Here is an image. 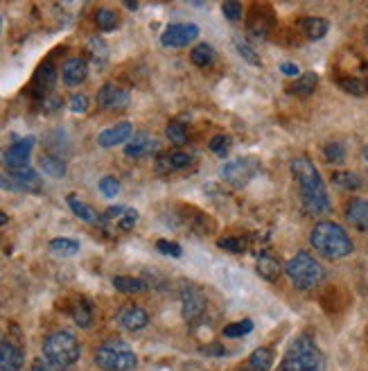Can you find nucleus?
<instances>
[{
  "instance_id": "f257e3e1",
  "label": "nucleus",
  "mask_w": 368,
  "mask_h": 371,
  "mask_svg": "<svg viewBox=\"0 0 368 371\" xmlns=\"http://www.w3.org/2000/svg\"><path fill=\"white\" fill-rule=\"evenodd\" d=\"M292 175L300 190V201L303 208L312 216H323L330 211V197L323 179L317 170V165L312 163L307 156H296L292 161Z\"/></svg>"
},
{
  "instance_id": "f03ea898",
  "label": "nucleus",
  "mask_w": 368,
  "mask_h": 371,
  "mask_svg": "<svg viewBox=\"0 0 368 371\" xmlns=\"http://www.w3.org/2000/svg\"><path fill=\"white\" fill-rule=\"evenodd\" d=\"M309 242L321 256L334 258V261L352 254L350 235L345 233L337 222L323 220V222L314 224V229H312V233H309Z\"/></svg>"
},
{
  "instance_id": "7ed1b4c3",
  "label": "nucleus",
  "mask_w": 368,
  "mask_h": 371,
  "mask_svg": "<svg viewBox=\"0 0 368 371\" xmlns=\"http://www.w3.org/2000/svg\"><path fill=\"white\" fill-rule=\"evenodd\" d=\"M278 371H326V355L307 335H300L289 344Z\"/></svg>"
},
{
  "instance_id": "20e7f679",
  "label": "nucleus",
  "mask_w": 368,
  "mask_h": 371,
  "mask_svg": "<svg viewBox=\"0 0 368 371\" xmlns=\"http://www.w3.org/2000/svg\"><path fill=\"white\" fill-rule=\"evenodd\" d=\"M43 358L50 360L52 365H59V367H73L77 360L82 358V346L80 340L68 333V331H54L50 333L46 340H43Z\"/></svg>"
},
{
  "instance_id": "39448f33",
  "label": "nucleus",
  "mask_w": 368,
  "mask_h": 371,
  "mask_svg": "<svg viewBox=\"0 0 368 371\" xmlns=\"http://www.w3.org/2000/svg\"><path fill=\"white\" fill-rule=\"evenodd\" d=\"M285 274L298 290H312L323 283L326 269H323V265L314 256H309L307 252H298L292 261L285 265Z\"/></svg>"
},
{
  "instance_id": "423d86ee",
  "label": "nucleus",
  "mask_w": 368,
  "mask_h": 371,
  "mask_svg": "<svg viewBox=\"0 0 368 371\" xmlns=\"http://www.w3.org/2000/svg\"><path fill=\"white\" fill-rule=\"evenodd\" d=\"M95 365L104 371H131V369H136L138 358L127 342L106 340L102 346H97Z\"/></svg>"
},
{
  "instance_id": "0eeeda50",
  "label": "nucleus",
  "mask_w": 368,
  "mask_h": 371,
  "mask_svg": "<svg viewBox=\"0 0 368 371\" xmlns=\"http://www.w3.org/2000/svg\"><path fill=\"white\" fill-rule=\"evenodd\" d=\"M260 172V161L258 159H233L228 163L221 165L219 177L233 188H244L247 184H251V179Z\"/></svg>"
},
{
  "instance_id": "6e6552de",
  "label": "nucleus",
  "mask_w": 368,
  "mask_h": 371,
  "mask_svg": "<svg viewBox=\"0 0 368 371\" xmlns=\"http://www.w3.org/2000/svg\"><path fill=\"white\" fill-rule=\"evenodd\" d=\"M276 28V14L269 5H251L247 14V32L255 39H266Z\"/></svg>"
},
{
  "instance_id": "1a4fd4ad",
  "label": "nucleus",
  "mask_w": 368,
  "mask_h": 371,
  "mask_svg": "<svg viewBox=\"0 0 368 371\" xmlns=\"http://www.w3.org/2000/svg\"><path fill=\"white\" fill-rule=\"evenodd\" d=\"M35 136H27V139H20L14 145H9L7 150H3L0 154V161L7 167L9 172L14 170H23V167H30V156L32 150H35Z\"/></svg>"
},
{
  "instance_id": "9d476101",
  "label": "nucleus",
  "mask_w": 368,
  "mask_h": 371,
  "mask_svg": "<svg viewBox=\"0 0 368 371\" xmlns=\"http://www.w3.org/2000/svg\"><path fill=\"white\" fill-rule=\"evenodd\" d=\"M206 308H208V299H206L202 288L185 285L181 290V314L188 324H195V322L202 319Z\"/></svg>"
},
{
  "instance_id": "9b49d317",
  "label": "nucleus",
  "mask_w": 368,
  "mask_h": 371,
  "mask_svg": "<svg viewBox=\"0 0 368 371\" xmlns=\"http://www.w3.org/2000/svg\"><path fill=\"white\" fill-rule=\"evenodd\" d=\"M138 211L129 206H111L102 213L99 218V227L104 229H116L120 233H127L138 224Z\"/></svg>"
},
{
  "instance_id": "f8f14e48",
  "label": "nucleus",
  "mask_w": 368,
  "mask_h": 371,
  "mask_svg": "<svg viewBox=\"0 0 368 371\" xmlns=\"http://www.w3.org/2000/svg\"><path fill=\"white\" fill-rule=\"evenodd\" d=\"M199 37V28L195 23H174L167 25L161 35V43L165 48H185Z\"/></svg>"
},
{
  "instance_id": "ddd939ff",
  "label": "nucleus",
  "mask_w": 368,
  "mask_h": 371,
  "mask_svg": "<svg viewBox=\"0 0 368 371\" xmlns=\"http://www.w3.org/2000/svg\"><path fill=\"white\" fill-rule=\"evenodd\" d=\"M131 105V95L127 88L116 86V84H104L97 91V107L104 111H118L127 109Z\"/></svg>"
},
{
  "instance_id": "4468645a",
  "label": "nucleus",
  "mask_w": 368,
  "mask_h": 371,
  "mask_svg": "<svg viewBox=\"0 0 368 371\" xmlns=\"http://www.w3.org/2000/svg\"><path fill=\"white\" fill-rule=\"evenodd\" d=\"M25 365L23 346L14 340L0 342V371H20Z\"/></svg>"
},
{
  "instance_id": "2eb2a0df",
  "label": "nucleus",
  "mask_w": 368,
  "mask_h": 371,
  "mask_svg": "<svg viewBox=\"0 0 368 371\" xmlns=\"http://www.w3.org/2000/svg\"><path fill=\"white\" fill-rule=\"evenodd\" d=\"M54 82H57V71H54V64L52 61H43L37 69V73H35V80H32V95L46 100L52 93Z\"/></svg>"
},
{
  "instance_id": "dca6fc26",
  "label": "nucleus",
  "mask_w": 368,
  "mask_h": 371,
  "mask_svg": "<svg viewBox=\"0 0 368 371\" xmlns=\"http://www.w3.org/2000/svg\"><path fill=\"white\" fill-rule=\"evenodd\" d=\"M161 145L156 141L152 134H136L127 145H125V154L129 159H145V156H152V154H159Z\"/></svg>"
},
{
  "instance_id": "f3484780",
  "label": "nucleus",
  "mask_w": 368,
  "mask_h": 371,
  "mask_svg": "<svg viewBox=\"0 0 368 371\" xmlns=\"http://www.w3.org/2000/svg\"><path fill=\"white\" fill-rule=\"evenodd\" d=\"M192 154H185V152H167L161 154L156 159V172L159 175H172L178 170H185V167L192 165Z\"/></svg>"
},
{
  "instance_id": "a211bd4d",
  "label": "nucleus",
  "mask_w": 368,
  "mask_h": 371,
  "mask_svg": "<svg viewBox=\"0 0 368 371\" xmlns=\"http://www.w3.org/2000/svg\"><path fill=\"white\" fill-rule=\"evenodd\" d=\"M118 324H120V329L136 333V331H142L145 326L149 324V314L140 306H127L118 312Z\"/></svg>"
},
{
  "instance_id": "6ab92c4d",
  "label": "nucleus",
  "mask_w": 368,
  "mask_h": 371,
  "mask_svg": "<svg viewBox=\"0 0 368 371\" xmlns=\"http://www.w3.org/2000/svg\"><path fill=\"white\" fill-rule=\"evenodd\" d=\"M131 134H133V127L131 122H118V125L109 127L104 131H99L97 136V145L99 148H116L120 143H129L131 141Z\"/></svg>"
},
{
  "instance_id": "aec40b11",
  "label": "nucleus",
  "mask_w": 368,
  "mask_h": 371,
  "mask_svg": "<svg viewBox=\"0 0 368 371\" xmlns=\"http://www.w3.org/2000/svg\"><path fill=\"white\" fill-rule=\"evenodd\" d=\"M7 177H9V186H12V190H25V193H39L41 190L39 172L32 170V167L14 170V172H9Z\"/></svg>"
},
{
  "instance_id": "412c9836",
  "label": "nucleus",
  "mask_w": 368,
  "mask_h": 371,
  "mask_svg": "<svg viewBox=\"0 0 368 371\" xmlns=\"http://www.w3.org/2000/svg\"><path fill=\"white\" fill-rule=\"evenodd\" d=\"M276 360V351L271 346H260L244 360V365L240 367V371H269L274 367Z\"/></svg>"
},
{
  "instance_id": "4be33fe9",
  "label": "nucleus",
  "mask_w": 368,
  "mask_h": 371,
  "mask_svg": "<svg viewBox=\"0 0 368 371\" xmlns=\"http://www.w3.org/2000/svg\"><path fill=\"white\" fill-rule=\"evenodd\" d=\"M88 77V64L80 57L66 59L61 66V80L68 86H80Z\"/></svg>"
},
{
  "instance_id": "5701e85b",
  "label": "nucleus",
  "mask_w": 368,
  "mask_h": 371,
  "mask_svg": "<svg viewBox=\"0 0 368 371\" xmlns=\"http://www.w3.org/2000/svg\"><path fill=\"white\" fill-rule=\"evenodd\" d=\"M298 32L303 35L305 39L309 41H319L328 35V30H330V23L326 18H319V16H303L296 23Z\"/></svg>"
},
{
  "instance_id": "b1692460",
  "label": "nucleus",
  "mask_w": 368,
  "mask_h": 371,
  "mask_svg": "<svg viewBox=\"0 0 368 371\" xmlns=\"http://www.w3.org/2000/svg\"><path fill=\"white\" fill-rule=\"evenodd\" d=\"M345 220L357 231L368 233V199H350L348 206H345Z\"/></svg>"
},
{
  "instance_id": "393cba45",
  "label": "nucleus",
  "mask_w": 368,
  "mask_h": 371,
  "mask_svg": "<svg viewBox=\"0 0 368 371\" xmlns=\"http://www.w3.org/2000/svg\"><path fill=\"white\" fill-rule=\"evenodd\" d=\"M255 269H258V274L264 281H269V283H276V281L281 278V274H283V265L278 263V258H274L271 254H266V252H262L258 256V261H255Z\"/></svg>"
},
{
  "instance_id": "a878e982",
  "label": "nucleus",
  "mask_w": 368,
  "mask_h": 371,
  "mask_svg": "<svg viewBox=\"0 0 368 371\" xmlns=\"http://www.w3.org/2000/svg\"><path fill=\"white\" fill-rule=\"evenodd\" d=\"M317 86H319V75L317 73H303L287 86V93L296 95V98H307V95L314 93Z\"/></svg>"
},
{
  "instance_id": "bb28decb",
  "label": "nucleus",
  "mask_w": 368,
  "mask_h": 371,
  "mask_svg": "<svg viewBox=\"0 0 368 371\" xmlns=\"http://www.w3.org/2000/svg\"><path fill=\"white\" fill-rule=\"evenodd\" d=\"M66 201H68L70 211L82 222H86V224H99V218H102V216H99V213L93 206H88V204H84L82 199H77V195H68V197H66Z\"/></svg>"
},
{
  "instance_id": "cd10ccee",
  "label": "nucleus",
  "mask_w": 368,
  "mask_h": 371,
  "mask_svg": "<svg viewBox=\"0 0 368 371\" xmlns=\"http://www.w3.org/2000/svg\"><path fill=\"white\" fill-rule=\"evenodd\" d=\"M185 213H188V216H183V218L188 220V227H190L192 231L206 235L208 231H213V229H215L213 220H210V218L206 216V213H202L199 208H190V206H188Z\"/></svg>"
},
{
  "instance_id": "c85d7f7f",
  "label": "nucleus",
  "mask_w": 368,
  "mask_h": 371,
  "mask_svg": "<svg viewBox=\"0 0 368 371\" xmlns=\"http://www.w3.org/2000/svg\"><path fill=\"white\" fill-rule=\"evenodd\" d=\"M70 317L73 322L80 326V329H91L93 324V306L88 299H80L75 303V306L70 308Z\"/></svg>"
},
{
  "instance_id": "c756f323",
  "label": "nucleus",
  "mask_w": 368,
  "mask_h": 371,
  "mask_svg": "<svg viewBox=\"0 0 368 371\" xmlns=\"http://www.w3.org/2000/svg\"><path fill=\"white\" fill-rule=\"evenodd\" d=\"M337 84L343 88L345 93H350V95H366L368 93V82L364 80V75L362 73H357V75H343V77H337Z\"/></svg>"
},
{
  "instance_id": "7c9ffc66",
  "label": "nucleus",
  "mask_w": 368,
  "mask_h": 371,
  "mask_svg": "<svg viewBox=\"0 0 368 371\" xmlns=\"http://www.w3.org/2000/svg\"><path fill=\"white\" fill-rule=\"evenodd\" d=\"M88 57H91V61L97 66V69H102V66L109 61V46L102 37H93L91 41H88Z\"/></svg>"
},
{
  "instance_id": "2f4dec72",
  "label": "nucleus",
  "mask_w": 368,
  "mask_h": 371,
  "mask_svg": "<svg viewBox=\"0 0 368 371\" xmlns=\"http://www.w3.org/2000/svg\"><path fill=\"white\" fill-rule=\"evenodd\" d=\"M190 61L199 66V69H208V66L215 61L213 46H210V43H199V46H195L190 52Z\"/></svg>"
},
{
  "instance_id": "473e14b6",
  "label": "nucleus",
  "mask_w": 368,
  "mask_h": 371,
  "mask_svg": "<svg viewBox=\"0 0 368 371\" xmlns=\"http://www.w3.org/2000/svg\"><path fill=\"white\" fill-rule=\"evenodd\" d=\"M114 288L122 295H138L145 288V281L140 278H133V276H114Z\"/></svg>"
},
{
  "instance_id": "72a5a7b5",
  "label": "nucleus",
  "mask_w": 368,
  "mask_h": 371,
  "mask_svg": "<svg viewBox=\"0 0 368 371\" xmlns=\"http://www.w3.org/2000/svg\"><path fill=\"white\" fill-rule=\"evenodd\" d=\"M165 136L172 145H185L188 143V136H190V131H188V125L181 120H172L170 125L165 127Z\"/></svg>"
},
{
  "instance_id": "f704fd0d",
  "label": "nucleus",
  "mask_w": 368,
  "mask_h": 371,
  "mask_svg": "<svg viewBox=\"0 0 368 371\" xmlns=\"http://www.w3.org/2000/svg\"><path fill=\"white\" fill-rule=\"evenodd\" d=\"M41 167H43V172L54 177V179H59L66 175V161L59 159V156H54V154H43L41 156Z\"/></svg>"
},
{
  "instance_id": "c9c22d12",
  "label": "nucleus",
  "mask_w": 368,
  "mask_h": 371,
  "mask_svg": "<svg viewBox=\"0 0 368 371\" xmlns=\"http://www.w3.org/2000/svg\"><path fill=\"white\" fill-rule=\"evenodd\" d=\"M332 182L337 188L341 190H360L362 188V177L355 175V172H334L332 175Z\"/></svg>"
},
{
  "instance_id": "e433bc0d",
  "label": "nucleus",
  "mask_w": 368,
  "mask_h": 371,
  "mask_svg": "<svg viewBox=\"0 0 368 371\" xmlns=\"http://www.w3.org/2000/svg\"><path fill=\"white\" fill-rule=\"evenodd\" d=\"M50 252L57 256H75L80 252V242L73 238H54L50 240Z\"/></svg>"
},
{
  "instance_id": "4c0bfd02",
  "label": "nucleus",
  "mask_w": 368,
  "mask_h": 371,
  "mask_svg": "<svg viewBox=\"0 0 368 371\" xmlns=\"http://www.w3.org/2000/svg\"><path fill=\"white\" fill-rule=\"evenodd\" d=\"M118 23H120V18H118V14L114 12V9H99V12L95 14V25L102 32L116 30Z\"/></svg>"
},
{
  "instance_id": "58836bf2",
  "label": "nucleus",
  "mask_w": 368,
  "mask_h": 371,
  "mask_svg": "<svg viewBox=\"0 0 368 371\" xmlns=\"http://www.w3.org/2000/svg\"><path fill=\"white\" fill-rule=\"evenodd\" d=\"M251 331H253V322H251V319H242V322H235V324L224 326V331H221V335L231 337V340H235V337L249 335Z\"/></svg>"
},
{
  "instance_id": "ea45409f",
  "label": "nucleus",
  "mask_w": 368,
  "mask_h": 371,
  "mask_svg": "<svg viewBox=\"0 0 368 371\" xmlns=\"http://www.w3.org/2000/svg\"><path fill=\"white\" fill-rule=\"evenodd\" d=\"M217 247L219 249L231 252V254H244L247 252V240L240 238V235H228V238H219Z\"/></svg>"
},
{
  "instance_id": "a19ab883",
  "label": "nucleus",
  "mask_w": 368,
  "mask_h": 371,
  "mask_svg": "<svg viewBox=\"0 0 368 371\" xmlns=\"http://www.w3.org/2000/svg\"><path fill=\"white\" fill-rule=\"evenodd\" d=\"M323 154H326L328 163H343L345 161V148L341 143H328L323 148Z\"/></svg>"
},
{
  "instance_id": "79ce46f5",
  "label": "nucleus",
  "mask_w": 368,
  "mask_h": 371,
  "mask_svg": "<svg viewBox=\"0 0 368 371\" xmlns=\"http://www.w3.org/2000/svg\"><path fill=\"white\" fill-rule=\"evenodd\" d=\"M235 48H238V52H240V57H242V59H247L249 64H253V66H260V64H262L258 54H255V50H253L244 39L235 37Z\"/></svg>"
},
{
  "instance_id": "37998d69",
  "label": "nucleus",
  "mask_w": 368,
  "mask_h": 371,
  "mask_svg": "<svg viewBox=\"0 0 368 371\" xmlns=\"http://www.w3.org/2000/svg\"><path fill=\"white\" fill-rule=\"evenodd\" d=\"M208 148H210V152H215L217 156H226L228 150H231V139L224 136V134H217V136L210 139Z\"/></svg>"
},
{
  "instance_id": "c03bdc74",
  "label": "nucleus",
  "mask_w": 368,
  "mask_h": 371,
  "mask_svg": "<svg viewBox=\"0 0 368 371\" xmlns=\"http://www.w3.org/2000/svg\"><path fill=\"white\" fill-rule=\"evenodd\" d=\"M99 193L104 197H116L120 193V182L116 177H102L99 179Z\"/></svg>"
},
{
  "instance_id": "a18cd8bd",
  "label": "nucleus",
  "mask_w": 368,
  "mask_h": 371,
  "mask_svg": "<svg viewBox=\"0 0 368 371\" xmlns=\"http://www.w3.org/2000/svg\"><path fill=\"white\" fill-rule=\"evenodd\" d=\"M221 12H224L226 20L238 23V20H242V16H244V7H242V3H224L221 5Z\"/></svg>"
},
{
  "instance_id": "49530a36",
  "label": "nucleus",
  "mask_w": 368,
  "mask_h": 371,
  "mask_svg": "<svg viewBox=\"0 0 368 371\" xmlns=\"http://www.w3.org/2000/svg\"><path fill=\"white\" fill-rule=\"evenodd\" d=\"M156 252H161L165 256H172V258H181V254H183L181 245L170 242V240H156Z\"/></svg>"
},
{
  "instance_id": "de8ad7c7",
  "label": "nucleus",
  "mask_w": 368,
  "mask_h": 371,
  "mask_svg": "<svg viewBox=\"0 0 368 371\" xmlns=\"http://www.w3.org/2000/svg\"><path fill=\"white\" fill-rule=\"evenodd\" d=\"M70 111L73 114H86L88 111V98L82 95V93H77L70 98Z\"/></svg>"
},
{
  "instance_id": "09e8293b",
  "label": "nucleus",
  "mask_w": 368,
  "mask_h": 371,
  "mask_svg": "<svg viewBox=\"0 0 368 371\" xmlns=\"http://www.w3.org/2000/svg\"><path fill=\"white\" fill-rule=\"evenodd\" d=\"M32 371H66V369L59 365H52L46 358H37L35 363H32Z\"/></svg>"
},
{
  "instance_id": "8fccbe9b",
  "label": "nucleus",
  "mask_w": 368,
  "mask_h": 371,
  "mask_svg": "<svg viewBox=\"0 0 368 371\" xmlns=\"http://www.w3.org/2000/svg\"><path fill=\"white\" fill-rule=\"evenodd\" d=\"M281 73L287 75V77H300V69H298L296 64H292V61H283L281 64Z\"/></svg>"
},
{
  "instance_id": "3c124183",
  "label": "nucleus",
  "mask_w": 368,
  "mask_h": 371,
  "mask_svg": "<svg viewBox=\"0 0 368 371\" xmlns=\"http://www.w3.org/2000/svg\"><path fill=\"white\" fill-rule=\"evenodd\" d=\"M0 188L12 190V186H9V177H3V175H0Z\"/></svg>"
},
{
  "instance_id": "603ef678",
  "label": "nucleus",
  "mask_w": 368,
  "mask_h": 371,
  "mask_svg": "<svg viewBox=\"0 0 368 371\" xmlns=\"http://www.w3.org/2000/svg\"><path fill=\"white\" fill-rule=\"evenodd\" d=\"M7 222H9V216H7L5 211H0V227H5Z\"/></svg>"
},
{
  "instance_id": "864d4df0",
  "label": "nucleus",
  "mask_w": 368,
  "mask_h": 371,
  "mask_svg": "<svg viewBox=\"0 0 368 371\" xmlns=\"http://www.w3.org/2000/svg\"><path fill=\"white\" fill-rule=\"evenodd\" d=\"M364 159L368 161V145H366V148H364Z\"/></svg>"
},
{
  "instance_id": "5fc2aeb1",
  "label": "nucleus",
  "mask_w": 368,
  "mask_h": 371,
  "mask_svg": "<svg viewBox=\"0 0 368 371\" xmlns=\"http://www.w3.org/2000/svg\"><path fill=\"white\" fill-rule=\"evenodd\" d=\"M364 39H366V46H368V28H366V35H364Z\"/></svg>"
},
{
  "instance_id": "6e6d98bb",
  "label": "nucleus",
  "mask_w": 368,
  "mask_h": 371,
  "mask_svg": "<svg viewBox=\"0 0 368 371\" xmlns=\"http://www.w3.org/2000/svg\"><path fill=\"white\" fill-rule=\"evenodd\" d=\"M0 30H3V18H0Z\"/></svg>"
}]
</instances>
